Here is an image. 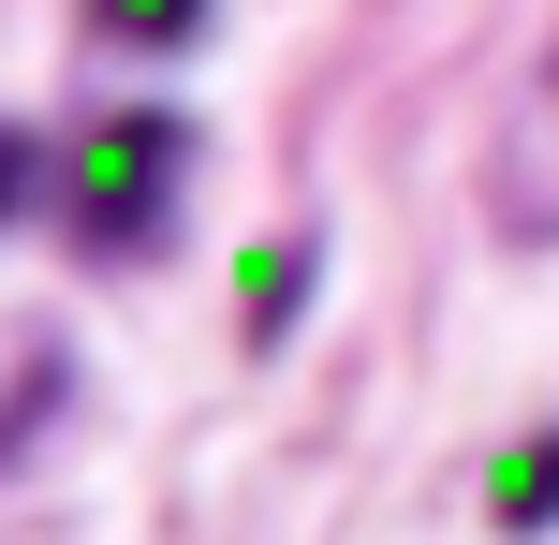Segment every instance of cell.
Returning <instances> with one entry per match:
<instances>
[{"label":"cell","mask_w":559,"mask_h":545,"mask_svg":"<svg viewBox=\"0 0 559 545\" xmlns=\"http://www.w3.org/2000/svg\"><path fill=\"white\" fill-rule=\"evenodd\" d=\"M192 163H206V133H192L177 104H118V118H88V133L59 147V177H45V206H59V236H74V265H147V251L177 236Z\"/></svg>","instance_id":"6da1fadb"},{"label":"cell","mask_w":559,"mask_h":545,"mask_svg":"<svg viewBox=\"0 0 559 545\" xmlns=\"http://www.w3.org/2000/svg\"><path fill=\"white\" fill-rule=\"evenodd\" d=\"M486 531H515V545L559 531V428H515L501 458H486Z\"/></svg>","instance_id":"7a4b0ae2"},{"label":"cell","mask_w":559,"mask_h":545,"mask_svg":"<svg viewBox=\"0 0 559 545\" xmlns=\"http://www.w3.org/2000/svg\"><path fill=\"white\" fill-rule=\"evenodd\" d=\"M295 310H309V236H265V251L236 265V324H251V354L295 340Z\"/></svg>","instance_id":"3957f363"},{"label":"cell","mask_w":559,"mask_h":545,"mask_svg":"<svg viewBox=\"0 0 559 545\" xmlns=\"http://www.w3.org/2000/svg\"><path fill=\"white\" fill-rule=\"evenodd\" d=\"M74 15H88V45H118V59H177V45H206L222 0H74Z\"/></svg>","instance_id":"277c9868"},{"label":"cell","mask_w":559,"mask_h":545,"mask_svg":"<svg viewBox=\"0 0 559 545\" xmlns=\"http://www.w3.org/2000/svg\"><path fill=\"white\" fill-rule=\"evenodd\" d=\"M545 104H559V59H545Z\"/></svg>","instance_id":"5b68a950"}]
</instances>
